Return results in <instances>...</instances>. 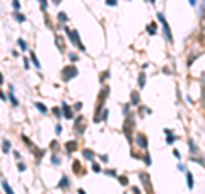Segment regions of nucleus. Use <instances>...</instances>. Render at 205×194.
I'll list each match as a JSON object with an SVG mask.
<instances>
[{
    "instance_id": "obj_1",
    "label": "nucleus",
    "mask_w": 205,
    "mask_h": 194,
    "mask_svg": "<svg viewBox=\"0 0 205 194\" xmlns=\"http://www.w3.org/2000/svg\"><path fill=\"white\" fill-rule=\"evenodd\" d=\"M77 76V69L74 67V65H68L65 67L63 71H62V77H63V81H70L72 77H75Z\"/></svg>"
},
{
    "instance_id": "obj_2",
    "label": "nucleus",
    "mask_w": 205,
    "mask_h": 194,
    "mask_svg": "<svg viewBox=\"0 0 205 194\" xmlns=\"http://www.w3.org/2000/svg\"><path fill=\"white\" fill-rule=\"evenodd\" d=\"M157 19H159L161 22H162V28H164V34H166L167 41H171V43H173V34H171V31H169V26H167L166 19L162 17V14H157Z\"/></svg>"
},
{
    "instance_id": "obj_3",
    "label": "nucleus",
    "mask_w": 205,
    "mask_h": 194,
    "mask_svg": "<svg viewBox=\"0 0 205 194\" xmlns=\"http://www.w3.org/2000/svg\"><path fill=\"white\" fill-rule=\"evenodd\" d=\"M67 33H68V36H70V38H72V41H74V43H75V45H77L79 48H80V50H84V45H82V43H80V38H79L77 31H70V29H67Z\"/></svg>"
},
{
    "instance_id": "obj_4",
    "label": "nucleus",
    "mask_w": 205,
    "mask_h": 194,
    "mask_svg": "<svg viewBox=\"0 0 205 194\" xmlns=\"http://www.w3.org/2000/svg\"><path fill=\"white\" fill-rule=\"evenodd\" d=\"M137 143H138V146L145 148L147 146V137L144 136V134H138V136H137Z\"/></svg>"
},
{
    "instance_id": "obj_5",
    "label": "nucleus",
    "mask_w": 205,
    "mask_h": 194,
    "mask_svg": "<svg viewBox=\"0 0 205 194\" xmlns=\"http://www.w3.org/2000/svg\"><path fill=\"white\" fill-rule=\"evenodd\" d=\"M65 150H67L68 153L75 151V150H77V143H75V141H68V143L65 144Z\"/></svg>"
},
{
    "instance_id": "obj_6",
    "label": "nucleus",
    "mask_w": 205,
    "mask_h": 194,
    "mask_svg": "<svg viewBox=\"0 0 205 194\" xmlns=\"http://www.w3.org/2000/svg\"><path fill=\"white\" fill-rule=\"evenodd\" d=\"M145 86V74L142 72L140 76H138V88H144Z\"/></svg>"
},
{
    "instance_id": "obj_7",
    "label": "nucleus",
    "mask_w": 205,
    "mask_h": 194,
    "mask_svg": "<svg viewBox=\"0 0 205 194\" xmlns=\"http://www.w3.org/2000/svg\"><path fill=\"white\" fill-rule=\"evenodd\" d=\"M2 185H4V189H5V193L7 194H14V191L10 189V185L7 184V180H2Z\"/></svg>"
},
{
    "instance_id": "obj_8",
    "label": "nucleus",
    "mask_w": 205,
    "mask_h": 194,
    "mask_svg": "<svg viewBox=\"0 0 205 194\" xmlns=\"http://www.w3.org/2000/svg\"><path fill=\"white\" fill-rule=\"evenodd\" d=\"M31 60H33V64H34V65H36V67H41V64H39V60L38 59H36V53H34V52H33V53H31Z\"/></svg>"
},
{
    "instance_id": "obj_9",
    "label": "nucleus",
    "mask_w": 205,
    "mask_h": 194,
    "mask_svg": "<svg viewBox=\"0 0 205 194\" xmlns=\"http://www.w3.org/2000/svg\"><path fill=\"white\" fill-rule=\"evenodd\" d=\"M140 179H142V182H145L147 189H149V191H150V184H149V177H147L145 174H140Z\"/></svg>"
},
{
    "instance_id": "obj_10",
    "label": "nucleus",
    "mask_w": 205,
    "mask_h": 194,
    "mask_svg": "<svg viewBox=\"0 0 205 194\" xmlns=\"http://www.w3.org/2000/svg\"><path fill=\"white\" fill-rule=\"evenodd\" d=\"M147 29H149V33H150V34H154V33L157 31V26L154 24V22H150V24L147 26Z\"/></svg>"
},
{
    "instance_id": "obj_11",
    "label": "nucleus",
    "mask_w": 205,
    "mask_h": 194,
    "mask_svg": "<svg viewBox=\"0 0 205 194\" xmlns=\"http://www.w3.org/2000/svg\"><path fill=\"white\" fill-rule=\"evenodd\" d=\"M34 107H36V108H38V110H41V112H43V113H46V107H45V105H43V103L36 102V103H34Z\"/></svg>"
},
{
    "instance_id": "obj_12",
    "label": "nucleus",
    "mask_w": 205,
    "mask_h": 194,
    "mask_svg": "<svg viewBox=\"0 0 205 194\" xmlns=\"http://www.w3.org/2000/svg\"><path fill=\"white\" fill-rule=\"evenodd\" d=\"M132 103H133V105L138 103V93L137 91H132Z\"/></svg>"
},
{
    "instance_id": "obj_13",
    "label": "nucleus",
    "mask_w": 205,
    "mask_h": 194,
    "mask_svg": "<svg viewBox=\"0 0 205 194\" xmlns=\"http://www.w3.org/2000/svg\"><path fill=\"white\" fill-rule=\"evenodd\" d=\"M63 110H65V117L70 119V117H72V113H70V108L67 107V103H63Z\"/></svg>"
},
{
    "instance_id": "obj_14",
    "label": "nucleus",
    "mask_w": 205,
    "mask_h": 194,
    "mask_svg": "<svg viewBox=\"0 0 205 194\" xmlns=\"http://www.w3.org/2000/svg\"><path fill=\"white\" fill-rule=\"evenodd\" d=\"M186 179H188V187H193V177H192V174H190V172L186 174Z\"/></svg>"
},
{
    "instance_id": "obj_15",
    "label": "nucleus",
    "mask_w": 205,
    "mask_h": 194,
    "mask_svg": "<svg viewBox=\"0 0 205 194\" xmlns=\"http://www.w3.org/2000/svg\"><path fill=\"white\" fill-rule=\"evenodd\" d=\"M2 150H4L5 153L10 150V143H9V141H4V144H2Z\"/></svg>"
},
{
    "instance_id": "obj_16",
    "label": "nucleus",
    "mask_w": 205,
    "mask_h": 194,
    "mask_svg": "<svg viewBox=\"0 0 205 194\" xmlns=\"http://www.w3.org/2000/svg\"><path fill=\"white\" fill-rule=\"evenodd\" d=\"M57 43H58V48L63 52V48H65V47H63V40H60V36H57Z\"/></svg>"
},
{
    "instance_id": "obj_17",
    "label": "nucleus",
    "mask_w": 205,
    "mask_h": 194,
    "mask_svg": "<svg viewBox=\"0 0 205 194\" xmlns=\"http://www.w3.org/2000/svg\"><path fill=\"white\" fill-rule=\"evenodd\" d=\"M84 156H86V158H92V151H89V150H84Z\"/></svg>"
},
{
    "instance_id": "obj_18",
    "label": "nucleus",
    "mask_w": 205,
    "mask_h": 194,
    "mask_svg": "<svg viewBox=\"0 0 205 194\" xmlns=\"http://www.w3.org/2000/svg\"><path fill=\"white\" fill-rule=\"evenodd\" d=\"M62 185H63V187H67V185H68L67 177H63V179H62V182H60V187H62Z\"/></svg>"
},
{
    "instance_id": "obj_19",
    "label": "nucleus",
    "mask_w": 205,
    "mask_h": 194,
    "mask_svg": "<svg viewBox=\"0 0 205 194\" xmlns=\"http://www.w3.org/2000/svg\"><path fill=\"white\" fill-rule=\"evenodd\" d=\"M17 43H19V47L22 48V50H26V43H24V40H19Z\"/></svg>"
},
{
    "instance_id": "obj_20",
    "label": "nucleus",
    "mask_w": 205,
    "mask_h": 194,
    "mask_svg": "<svg viewBox=\"0 0 205 194\" xmlns=\"http://www.w3.org/2000/svg\"><path fill=\"white\" fill-rule=\"evenodd\" d=\"M58 19L60 21H67V16H65L63 12H60V14H58Z\"/></svg>"
},
{
    "instance_id": "obj_21",
    "label": "nucleus",
    "mask_w": 205,
    "mask_h": 194,
    "mask_svg": "<svg viewBox=\"0 0 205 194\" xmlns=\"http://www.w3.org/2000/svg\"><path fill=\"white\" fill-rule=\"evenodd\" d=\"M167 143H174V136H173V134H171V136L167 137Z\"/></svg>"
},
{
    "instance_id": "obj_22",
    "label": "nucleus",
    "mask_w": 205,
    "mask_h": 194,
    "mask_svg": "<svg viewBox=\"0 0 205 194\" xmlns=\"http://www.w3.org/2000/svg\"><path fill=\"white\" fill-rule=\"evenodd\" d=\"M120 182L125 185V184H127V177H120Z\"/></svg>"
},
{
    "instance_id": "obj_23",
    "label": "nucleus",
    "mask_w": 205,
    "mask_h": 194,
    "mask_svg": "<svg viewBox=\"0 0 205 194\" xmlns=\"http://www.w3.org/2000/svg\"><path fill=\"white\" fill-rule=\"evenodd\" d=\"M70 60H77V55L75 53H70Z\"/></svg>"
},
{
    "instance_id": "obj_24",
    "label": "nucleus",
    "mask_w": 205,
    "mask_h": 194,
    "mask_svg": "<svg viewBox=\"0 0 205 194\" xmlns=\"http://www.w3.org/2000/svg\"><path fill=\"white\" fill-rule=\"evenodd\" d=\"M108 5H116V0H108Z\"/></svg>"
},
{
    "instance_id": "obj_25",
    "label": "nucleus",
    "mask_w": 205,
    "mask_h": 194,
    "mask_svg": "<svg viewBox=\"0 0 205 194\" xmlns=\"http://www.w3.org/2000/svg\"><path fill=\"white\" fill-rule=\"evenodd\" d=\"M17 168H19L21 172H22V170H24V168H26V167H24V163H19V165H17Z\"/></svg>"
},
{
    "instance_id": "obj_26",
    "label": "nucleus",
    "mask_w": 205,
    "mask_h": 194,
    "mask_svg": "<svg viewBox=\"0 0 205 194\" xmlns=\"http://www.w3.org/2000/svg\"><path fill=\"white\" fill-rule=\"evenodd\" d=\"M202 98H204L202 102H204V105H205V88H204V93H202Z\"/></svg>"
},
{
    "instance_id": "obj_27",
    "label": "nucleus",
    "mask_w": 205,
    "mask_h": 194,
    "mask_svg": "<svg viewBox=\"0 0 205 194\" xmlns=\"http://www.w3.org/2000/svg\"><path fill=\"white\" fill-rule=\"evenodd\" d=\"M190 4H192V5H195V4H196V0H190Z\"/></svg>"
},
{
    "instance_id": "obj_28",
    "label": "nucleus",
    "mask_w": 205,
    "mask_h": 194,
    "mask_svg": "<svg viewBox=\"0 0 205 194\" xmlns=\"http://www.w3.org/2000/svg\"><path fill=\"white\" fill-rule=\"evenodd\" d=\"M2 82H4V77H2V74H0V84H2Z\"/></svg>"
},
{
    "instance_id": "obj_29",
    "label": "nucleus",
    "mask_w": 205,
    "mask_h": 194,
    "mask_svg": "<svg viewBox=\"0 0 205 194\" xmlns=\"http://www.w3.org/2000/svg\"><path fill=\"white\" fill-rule=\"evenodd\" d=\"M60 2H62V0H53V4H60Z\"/></svg>"
},
{
    "instance_id": "obj_30",
    "label": "nucleus",
    "mask_w": 205,
    "mask_h": 194,
    "mask_svg": "<svg viewBox=\"0 0 205 194\" xmlns=\"http://www.w3.org/2000/svg\"><path fill=\"white\" fill-rule=\"evenodd\" d=\"M79 194H84V191H82V189H79Z\"/></svg>"
},
{
    "instance_id": "obj_31",
    "label": "nucleus",
    "mask_w": 205,
    "mask_h": 194,
    "mask_svg": "<svg viewBox=\"0 0 205 194\" xmlns=\"http://www.w3.org/2000/svg\"><path fill=\"white\" fill-rule=\"evenodd\" d=\"M149 2H154V0H149Z\"/></svg>"
},
{
    "instance_id": "obj_32",
    "label": "nucleus",
    "mask_w": 205,
    "mask_h": 194,
    "mask_svg": "<svg viewBox=\"0 0 205 194\" xmlns=\"http://www.w3.org/2000/svg\"><path fill=\"white\" fill-rule=\"evenodd\" d=\"M204 16H205V10H204Z\"/></svg>"
}]
</instances>
